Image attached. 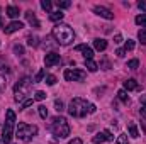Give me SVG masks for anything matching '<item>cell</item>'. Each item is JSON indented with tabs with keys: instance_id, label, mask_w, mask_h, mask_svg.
<instances>
[{
	"instance_id": "5",
	"label": "cell",
	"mask_w": 146,
	"mask_h": 144,
	"mask_svg": "<svg viewBox=\"0 0 146 144\" xmlns=\"http://www.w3.org/2000/svg\"><path fill=\"white\" fill-rule=\"evenodd\" d=\"M14 126H15V112L9 108L7 115H5V124H3V129H2V143L10 144L12 136H14Z\"/></svg>"
},
{
	"instance_id": "33",
	"label": "cell",
	"mask_w": 146,
	"mask_h": 144,
	"mask_svg": "<svg viewBox=\"0 0 146 144\" xmlns=\"http://www.w3.org/2000/svg\"><path fill=\"white\" fill-rule=\"evenodd\" d=\"M44 98H46V93H44V92L39 90V92L34 93V100H39V102H41V100H44Z\"/></svg>"
},
{
	"instance_id": "17",
	"label": "cell",
	"mask_w": 146,
	"mask_h": 144,
	"mask_svg": "<svg viewBox=\"0 0 146 144\" xmlns=\"http://www.w3.org/2000/svg\"><path fill=\"white\" fill-rule=\"evenodd\" d=\"M127 131H129V136L131 137H139V131H138V126L134 122H129L127 124Z\"/></svg>"
},
{
	"instance_id": "22",
	"label": "cell",
	"mask_w": 146,
	"mask_h": 144,
	"mask_svg": "<svg viewBox=\"0 0 146 144\" xmlns=\"http://www.w3.org/2000/svg\"><path fill=\"white\" fill-rule=\"evenodd\" d=\"M27 44H29V46H33V48L39 46V37H37V36H29V37H27Z\"/></svg>"
},
{
	"instance_id": "7",
	"label": "cell",
	"mask_w": 146,
	"mask_h": 144,
	"mask_svg": "<svg viewBox=\"0 0 146 144\" xmlns=\"http://www.w3.org/2000/svg\"><path fill=\"white\" fill-rule=\"evenodd\" d=\"M87 73L83 70H65V80L66 81H83Z\"/></svg>"
},
{
	"instance_id": "32",
	"label": "cell",
	"mask_w": 146,
	"mask_h": 144,
	"mask_svg": "<svg viewBox=\"0 0 146 144\" xmlns=\"http://www.w3.org/2000/svg\"><path fill=\"white\" fill-rule=\"evenodd\" d=\"M54 108H56V112H63V110H65L63 102H61V100H54Z\"/></svg>"
},
{
	"instance_id": "11",
	"label": "cell",
	"mask_w": 146,
	"mask_h": 144,
	"mask_svg": "<svg viewBox=\"0 0 146 144\" xmlns=\"http://www.w3.org/2000/svg\"><path fill=\"white\" fill-rule=\"evenodd\" d=\"M22 27H24V24H22V22H19V20H12L9 26H5V27H3V31H5V34H14V32L21 31Z\"/></svg>"
},
{
	"instance_id": "2",
	"label": "cell",
	"mask_w": 146,
	"mask_h": 144,
	"mask_svg": "<svg viewBox=\"0 0 146 144\" xmlns=\"http://www.w3.org/2000/svg\"><path fill=\"white\" fill-rule=\"evenodd\" d=\"M51 36L56 39L58 44L68 46V44H72V41L75 39V32H73V29L68 24H56L53 27V31H51Z\"/></svg>"
},
{
	"instance_id": "20",
	"label": "cell",
	"mask_w": 146,
	"mask_h": 144,
	"mask_svg": "<svg viewBox=\"0 0 146 144\" xmlns=\"http://www.w3.org/2000/svg\"><path fill=\"white\" fill-rule=\"evenodd\" d=\"M44 75H46V70H44V68H41V70L36 73V76H34V80H33V81H34V83H39V81H42Z\"/></svg>"
},
{
	"instance_id": "37",
	"label": "cell",
	"mask_w": 146,
	"mask_h": 144,
	"mask_svg": "<svg viewBox=\"0 0 146 144\" xmlns=\"http://www.w3.org/2000/svg\"><path fill=\"white\" fill-rule=\"evenodd\" d=\"M72 5V2H68V0H63V2H58V7L60 9H68Z\"/></svg>"
},
{
	"instance_id": "25",
	"label": "cell",
	"mask_w": 146,
	"mask_h": 144,
	"mask_svg": "<svg viewBox=\"0 0 146 144\" xmlns=\"http://www.w3.org/2000/svg\"><path fill=\"white\" fill-rule=\"evenodd\" d=\"M114 144H127V134H119Z\"/></svg>"
},
{
	"instance_id": "24",
	"label": "cell",
	"mask_w": 146,
	"mask_h": 144,
	"mask_svg": "<svg viewBox=\"0 0 146 144\" xmlns=\"http://www.w3.org/2000/svg\"><path fill=\"white\" fill-rule=\"evenodd\" d=\"M51 5H53V3H51L49 0H41V7H42L48 14H51Z\"/></svg>"
},
{
	"instance_id": "13",
	"label": "cell",
	"mask_w": 146,
	"mask_h": 144,
	"mask_svg": "<svg viewBox=\"0 0 146 144\" xmlns=\"http://www.w3.org/2000/svg\"><path fill=\"white\" fill-rule=\"evenodd\" d=\"M24 15H26V19H27V22H29V24H31L33 27H36V29H37V27L41 26V24H39V20H37V17H36V14H34L33 10H27V12H26Z\"/></svg>"
},
{
	"instance_id": "4",
	"label": "cell",
	"mask_w": 146,
	"mask_h": 144,
	"mask_svg": "<svg viewBox=\"0 0 146 144\" xmlns=\"http://www.w3.org/2000/svg\"><path fill=\"white\" fill-rule=\"evenodd\" d=\"M49 131L58 137V139H63V137H68L70 136V126H68V120L61 115L54 117L49 124Z\"/></svg>"
},
{
	"instance_id": "43",
	"label": "cell",
	"mask_w": 146,
	"mask_h": 144,
	"mask_svg": "<svg viewBox=\"0 0 146 144\" xmlns=\"http://www.w3.org/2000/svg\"><path fill=\"white\" fill-rule=\"evenodd\" d=\"M141 126H143V129H145V132H146V122H143Z\"/></svg>"
},
{
	"instance_id": "38",
	"label": "cell",
	"mask_w": 146,
	"mask_h": 144,
	"mask_svg": "<svg viewBox=\"0 0 146 144\" xmlns=\"http://www.w3.org/2000/svg\"><path fill=\"white\" fill-rule=\"evenodd\" d=\"M138 7H139L141 10H145V12H146V0H141V2H138Z\"/></svg>"
},
{
	"instance_id": "9",
	"label": "cell",
	"mask_w": 146,
	"mask_h": 144,
	"mask_svg": "<svg viewBox=\"0 0 146 144\" xmlns=\"http://www.w3.org/2000/svg\"><path fill=\"white\" fill-rule=\"evenodd\" d=\"M60 59H61V56H60L58 53L51 51V53H48V54L44 56V65H46L48 68H51V66L58 65V63H60Z\"/></svg>"
},
{
	"instance_id": "23",
	"label": "cell",
	"mask_w": 146,
	"mask_h": 144,
	"mask_svg": "<svg viewBox=\"0 0 146 144\" xmlns=\"http://www.w3.org/2000/svg\"><path fill=\"white\" fill-rule=\"evenodd\" d=\"M136 24L141 26V27H145L146 26V14H139V15L136 17Z\"/></svg>"
},
{
	"instance_id": "14",
	"label": "cell",
	"mask_w": 146,
	"mask_h": 144,
	"mask_svg": "<svg viewBox=\"0 0 146 144\" xmlns=\"http://www.w3.org/2000/svg\"><path fill=\"white\" fill-rule=\"evenodd\" d=\"M139 88V85H138V81L134 80V78H127L126 81H124V90H138Z\"/></svg>"
},
{
	"instance_id": "27",
	"label": "cell",
	"mask_w": 146,
	"mask_h": 144,
	"mask_svg": "<svg viewBox=\"0 0 146 144\" xmlns=\"http://www.w3.org/2000/svg\"><path fill=\"white\" fill-rule=\"evenodd\" d=\"M133 49H134V41L133 39H127L126 41V46H124V51L127 53V51H133Z\"/></svg>"
},
{
	"instance_id": "18",
	"label": "cell",
	"mask_w": 146,
	"mask_h": 144,
	"mask_svg": "<svg viewBox=\"0 0 146 144\" xmlns=\"http://www.w3.org/2000/svg\"><path fill=\"white\" fill-rule=\"evenodd\" d=\"M63 17H65V14L61 10H56V12H51L49 14V20H53V22H60Z\"/></svg>"
},
{
	"instance_id": "31",
	"label": "cell",
	"mask_w": 146,
	"mask_h": 144,
	"mask_svg": "<svg viewBox=\"0 0 146 144\" xmlns=\"http://www.w3.org/2000/svg\"><path fill=\"white\" fill-rule=\"evenodd\" d=\"M37 110H39V115H41L42 119H46V117H48V108L44 107V105H39Z\"/></svg>"
},
{
	"instance_id": "15",
	"label": "cell",
	"mask_w": 146,
	"mask_h": 144,
	"mask_svg": "<svg viewBox=\"0 0 146 144\" xmlns=\"http://www.w3.org/2000/svg\"><path fill=\"white\" fill-rule=\"evenodd\" d=\"M94 48L97 51H106L107 49V41L106 39H95L94 41Z\"/></svg>"
},
{
	"instance_id": "42",
	"label": "cell",
	"mask_w": 146,
	"mask_h": 144,
	"mask_svg": "<svg viewBox=\"0 0 146 144\" xmlns=\"http://www.w3.org/2000/svg\"><path fill=\"white\" fill-rule=\"evenodd\" d=\"M3 27V22H2V17H0V29Z\"/></svg>"
},
{
	"instance_id": "1",
	"label": "cell",
	"mask_w": 146,
	"mask_h": 144,
	"mask_svg": "<svg viewBox=\"0 0 146 144\" xmlns=\"http://www.w3.org/2000/svg\"><path fill=\"white\" fill-rule=\"evenodd\" d=\"M95 110H97V107L94 104H90V102H87L85 98H80V97L73 98L70 102V105H68V114L72 117H76V119H82L87 114H94Z\"/></svg>"
},
{
	"instance_id": "36",
	"label": "cell",
	"mask_w": 146,
	"mask_h": 144,
	"mask_svg": "<svg viewBox=\"0 0 146 144\" xmlns=\"http://www.w3.org/2000/svg\"><path fill=\"white\" fill-rule=\"evenodd\" d=\"M33 104H34V97H33V98H27V100H26V102L22 104V107H21V110H24V108H27L29 105H33Z\"/></svg>"
},
{
	"instance_id": "8",
	"label": "cell",
	"mask_w": 146,
	"mask_h": 144,
	"mask_svg": "<svg viewBox=\"0 0 146 144\" xmlns=\"http://www.w3.org/2000/svg\"><path fill=\"white\" fill-rule=\"evenodd\" d=\"M109 141H114V136L110 131H102V132H97L94 137H92V143L94 144H102V143H109Z\"/></svg>"
},
{
	"instance_id": "39",
	"label": "cell",
	"mask_w": 146,
	"mask_h": 144,
	"mask_svg": "<svg viewBox=\"0 0 146 144\" xmlns=\"http://www.w3.org/2000/svg\"><path fill=\"white\" fill-rule=\"evenodd\" d=\"M115 54H117L119 58H122V56L126 54V51H124V48H121V49H117V51H115Z\"/></svg>"
},
{
	"instance_id": "19",
	"label": "cell",
	"mask_w": 146,
	"mask_h": 144,
	"mask_svg": "<svg viewBox=\"0 0 146 144\" xmlns=\"http://www.w3.org/2000/svg\"><path fill=\"white\" fill-rule=\"evenodd\" d=\"M85 66H87V70L92 73H95L97 70H99V65L94 61V59H85Z\"/></svg>"
},
{
	"instance_id": "28",
	"label": "cell",
	"mask_w": 146,
	"mask_h": 144,
	"mask_svg": "<svg viewBox=\"0 0 146 144\" xmlns=\"http://www.w3.org/2000/svg\"><path fill=\"white\" fill-rule=\"evenodd\" d=\"M138 66H139V61H138V59L127 61V68H129V70H138Z\"/></svg>"
},
{
	"instance_id": "40",
	"label": "cell",
	"mask_w": 146,
	"mask_h": 144,
	"mask_svg": "<svg viewBox=\"0 0 146 144\" xmlns=\"http://www.w3.org/2000/svg\"><path fill=\"white\" fill-rule=\"evenodd\" d=\"M114 42H117V44H119V42H122V36H121V34H115V37H114Z\"/></svg>"
},
{
	"instance_id": "34",
	"label": "cell",
	"mask_w": 146,
	"mask_h": 144,
	"mask_svg": "<svg viewBox=\"0 0 146 144\" xmlns=\"http://www.w3.org/2000/svg\"><path fill=\"white\" fill-rule=\"evenodd\" d=\"M46 83H48L49 87H53V85L56 83V76H53V75H48V76H46Z\"/></svg>"
},
{
	"instance_id": "6",
	"label": "cell",
	"mask_w": 146,
	"mask_h": 144,
	"mask_svg": "<svg viewBox=\"0 0 146 144\" xmlns=\"http://www.w3.org/2000/svg\"><path fill=\"white\" fill-rule=\"evenodd\" d=\"M17 139L22 141V143H29L33 141L34 137L37 136V127L33 126V124H26V122H21L17 126Z\"/></svg>"
},
{
	"instance_id": "26",
	"label": "cell",
	"mask_w": 146,
	"mask_h": 144,
	"mask_svg": "<svg viewBox=\"0 0 146 144\" xmlns=\"http://www.w3.org/2000/svg\"><path fill=\"white\" fill-rule=\"evenodd\" d=\"M141 115L143 119H146V95L141 97Z\"/></svg>"
},
{
	"instance_id": "10",
	"label": "cell",
	"mask_w": 146,
	"mask_h": 144,
	"mask_svg": "<svg viewBox=\"0 0 146 144\" xmlns=\"http://www.w3.org/2000/svg\"><path fill=\"white\" fill-rule=\"evenodd\" d=\"M94 12H95L99 17H104V19H107V20H112V19H114V14L110 12L109 9L102 7V5H95V7H94Z\"/></svg>"
},
{
	"instance_id": "35",
	"label": "cell",
	"mask_w": 146,
	"mask_h": 144,
	"mask_svg": "<svg viewBox=\"0 0 146 144\" xmlns=\"http://www.w3.org/2000/svg\"><path fill=\"white\" fill-rule=\"evenodd\" d=\"M5 87H7V80H5V76L0 75V93L5 90Z\"/></svg>"
},
{
	"instance_id": "30",
	"label": "cell",
	"mask_w": 146,
	"mask_h": 144,
	"mask_svg": "<svg viewBox=\"0 0 146 144\" xmlns=\"http://www.w3.org/2000/svg\"><path fill=\"white\" fill-rule=\"evenodd\" d=\"M14 53H15L17 56H22V54H24V48H22L21 44H14Z\"/></svg>"
},
{
	"instance_id": "29",
	"label": "cell",
	"mask_w": 146,
	"mask_h": 144,
	"mask_svg": "<svg viewBox=\"0 0 146 144\" xmlns=\"http://www.w3.org/2000/svg\"><path fill=\"white\" fill-rule=\"evenodd\" d=\"M138 39L141 41V44H146V29H139V32H138Z\"/></svg>"
},
{
	"instance_id": "12",
	"label": "cell",
	"mask_w": 146,
	"mask_h": 144,
	"mask_svg": "<svg viewBox=\"0 0 146 144\" xmlns=\"http://www.w3.org/2000/svg\"><path fill=\"white\" fill-rule=\"evenodd\" d=\"M75 49H76V51H82L85 59H92V58H94V49H92L90 46H87V44H78Z\"/></svg>"
},
{
	"instance_id": "41",
	"label": "cell",
	"mask_w": 146,
	"mask_h": 144,
	"mask_svg": "<svg viewBox=\"0 0 146 144\" xmlns=\"http://www.w3.org/2000/svg\"><path fill=\"white\" fill-rule=\"evenodd\" d=\"M68 144H83V143H82V139H78V137H75V139H72V141H70Z\"/></svg>"
},
{
	"instance_id": "21",
	"label": "cell",
	"mask_w": 146,
	"mask_h": 144,
	"mask_svg": "<svg viewBox=\"0 0 146 144\" xmlns=\"http://www.w3.org/2000/svg\"><path fill=\"white\" fill-rule=\"evenodd\" d=\"M117 98H119L121 102H124V104H126V102L129 100V97H127V92H126V90H119V92H117Z\"/></svg>"
},
{
	"instance_id": "3",
	"label": "cell",
	"mask_w": 146,
	"mask_h": 144,
	"mask_svg": "<svg viewBox=\"0 0 146 144\" xmlns=\"http://www.w3.org/2000/svg\"><path fill=\"white\" fill-rule=\"evenodd\" d=\"M33 80L31 78H27V76H24L19 83H15V87H14V100L15 102H26L27 100V97H29V93H31V87H33Z\"/></svg>"
},
{
	"instance_id": "16",
	"label": "cell",
	"mask_w": 146,
	"mask_h": 144,
	"mask_svg": "<svg viewBox=\"0 0 146 144\" xmlns=\"http://www.w3.org/2000/svg\"><path fill=\"white\" fill-rule=\"evenodd\" d=\"M5 15H9L10 19L19 17V7H15V5H9V7H7V14H5Z\"/></svg>"
}]
</instances>
